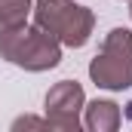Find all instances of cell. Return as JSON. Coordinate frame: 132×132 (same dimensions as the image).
Masks as SVG:
<instances>
[{
	"instance_id": "6da1fadb",
	"label": "cell",
	"mask_w": 132,
	"mask_h": 132,
	"mask_svg": "<svg viewBox=\"0 0 132 132\" xmlns=\"http://www.w3.org/2000/svg\"><path fill=\"white\" fill-rule=\"evenodd\" d=\"M37 22L40 28H49V34L62 37L68 46H83L92 28V15L68 0H37Z\"/></svg>"
},
{
	"instance_id": "7a4b0ae2",
	"label": "cell",
	"mask_w": 132,
	"mask_h": 132,
	"mask_svg": "<svg viewBox=\"0 0 132 132\" xmlns=\"http://www.w3.org/2000/svg\"><path fill=\"white\" fill-rule=\"evenodd\" d=\"M92 77L98 86L108 89H123L132 80V34L129 31H111V40L104 46V55L92 62Z\"/></svg>"
},
{
	"instance_id": "3957f363",
	"label": "cell",
	"mask_w": 132,
	"mask_h": 132,
	"mask_svg": "<svg viewBox=\"0 0 132 132\" xmlns=\"http://www.w3.org/2000/svg\"><path fill=\"white\" fill-rule=\"evenodd\" d=\"M0 49L12 62L28 65V68H52L59 62V46L43 31H15V28H9L0 40Z\"/></svg>"
},
{
	"instance_id": "277c9868",
	"label": "cell",
	"mask_w": 132,
	"mask_h": 132,
	"mask_svg": "<svg viewBox=\"0 0 132 132\" xmlns=\"http://www.w3.org/2000/svg\"><path fill=\"white\" fill-rule=\"evenodd\" d=\"M31 0H0V25L3 28H19L28 15Z\"/></svg>"
}]
</instances>
